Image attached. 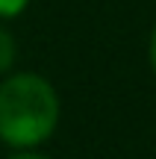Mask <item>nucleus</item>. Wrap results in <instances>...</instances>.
I'll use <instances>...</instances> for the list:
<instances>
[{"label":"nucleus","mask_w":156,"mask_h":159,"mask_svg":"<svg viewBox=\"0 0 156 159\" xmlns=\"http://www.w3.org/2000/svg\"><path fill=\"white\" fill-rule=\"evenodd\" d=\"M59 100L47 80L15 74L0 83V139L12 148H33L56 130Z\"/></svg>","instance_id":"obj_1"},{"label":"nucleus","mask_w":156,"mask_h":159,"mask_svg":"<svg viewBox=\"0 0 156 159\" xmlns=\"http://www.w3.org/2000/svg\"><path fill=\"white\" fill-rule=\"evenodd\" d=\"M12 62H15V41H12V35L0 27V71H9Z\"/></svg>","instance_id":"obj_2"},{"label":"nucleus","mask_w":156,"mask_h":159,"mask_svg":"<svg viewBox=\"0 0 156 159\" xmlns=\"http://www.w3.org/2000/svg\"><path fill=\"white\" fill-rule=\"evenodd\" d=\"M27 6V0H0V15L3 18H12Z\"/></svg>","instance_id":"obj_3"},{"label":"nucleus","mask_w":156,"mask_h":159,"mask_svg":"<svg viewBox=\"0 0 156 159\" xmlns=\"http://www.w3.org/2000/svg\"><path fill=\"white\" fill-rule=\"evenodd\" d=\"M150 65H153V71H156V30H153V35H150Z\"/></svg>","instance_id":"obj_4"},{"label":"nucleus","mask_w":156,"mask_h":159,"mask_svg":"<svg viewBox=\"0 0 156 159\" xmlns=\"http://www.w3.org/2000/svg\"><path fill=\"white\" fill-rule=\"evenodd\" d=\"M12 159H47V156H38V153H18V156H12Z\"/></svg>","instance_id":"obj_5"}]
</instances>
